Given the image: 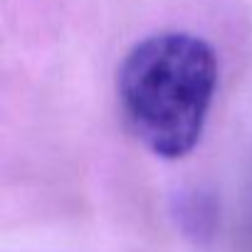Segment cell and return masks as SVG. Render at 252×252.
Wrapping results in <instances>:
<instances>
[{
	"label": "cell",
	"mask_w": 252,
	"mask_h": 252,
	"mask_svg": "<svg viewBox=\"0 0 252 252\" xmlns=\"http://www.w3.org/2000/svg\"><path fill=\"white\" fill-rule=\"evenodd\" d=\"M218 84L213 47L190 32H158L124 57L119 104L131 134L161 158H183L203 136Z\"/></svg>",
	"instance_id": "obj_1"
},
{
	"label": "cell",
	"mask_w": 252,
	"mask_h": 252,
	"mask_svg": "<svg viewBox=\"0 0 252 252\" xmlns=\"http://www.w3.org/2000/svg\"><path fill=\"white\" fill-rule=\"evenodd\" d=\"M181 220H183V227H186L195 240H200V237L208 235L210 222H213V215H210V210H208L200 200L193 198V200H188V203L181 205Z\"/></svg>",
	"instance_id": "obj_2"
}]
</instances>
